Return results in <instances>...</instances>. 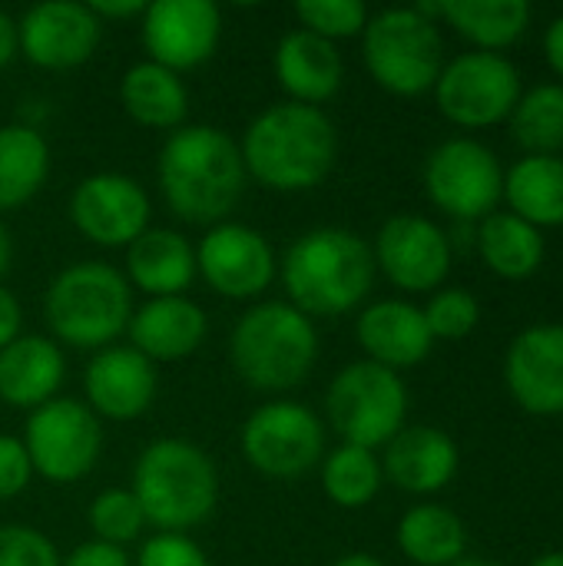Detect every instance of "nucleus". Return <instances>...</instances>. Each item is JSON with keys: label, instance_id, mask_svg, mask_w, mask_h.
I'll return each mask as SVG.
<instances>
[{"label": "nucleus", "instance_id": "nucleus-1", "mask_svg": "<svg viewBox=\"0 0 563 566\" xmlns=\"http://www.w3.org/2000/svg\"><path fill=\"white\" fill-rule=\"evenodd\" d=\"M156 176L169 209L196 226H219L246 189L242 153L216 126L176 129L159 153Z\"/></svg>", "mask_w": 563, "mask_h": 566}, {"label": "nucleus", "instance_id": "nucleus-2", "mask_svg": "<svg viewBox=\"0 0 563 566\" xmlns=\"http://www.w3.org/2000/svg\"><path fill=\"white\" fill-rule=\"evenodd\" d=\"M242 163L275 192L315 189L335 166L338 136L319 106L275 103L262 109L242 136Z\"/></svg>", "mask_w": 563, "mask_h": 566}, {"label": "nucleus", "instance_id": "nucleus-3", "mask_svg": "<svg viewBox=\"0 0 563 566\" xmlns=\"http://www.w3.org/2000/svg\"><path fill=\"white\" fill-rule=\"evenodd\" d=\"M282 282L302 315H345L372 292V245L338 226L312 229L289 245Z\"/></svg>", "mask_w": 563, "mask_h": 566}, {"label": "nucleus", "instance_id": "nucleus-4", "mask_svg": "<svg viewBox=\"0 0 563 566\" xmlns=\"http://www.w3.org/2000/svg\"><path fill=\"white\" fill-rule=\"evenodd\" d=\"M133 497L146 524L179 534L202 524L219 501V474L209 454L183 438L153 441L133 464Z\"/></svg>", "mask_w": 563, "mask_h": 566}, {"label": "nucleus", "instance_id": "nucleus-5", "mask_svg": "<svg viewBox=\"0 0 563 566\" xmlns=\"http://www.w3.org/2000/svg\"><path fill=\"white\" fill-rule=\"evenodd\" d=\"M229 355L252 388L289 391L312 371L319 335L312 318L289 302H262L239 318L229 338Z\"/></svg>", "mask_w": 563, "mask_h": 566}, {"label": "nucleus", "instance_id": "nucleus-6", "mask_svg": "<svg viewBox=\"0 0 563 566\" xmlns=\"http://www.w3.org/2000/svg\"><path fill=\"white\" fill-rule=\"evenodd\" d=\"M43 315L63 345L103 352L129 325L133 295L126 279L106 262H76L50 282Z\"/></svg>", "mask_w": 563, "mask_h": 566}, {"label": "nucleus", "instance_id": "nucleus-7", "mask_svg": "<svg viewBox=\"0 0 563 566\" xmlns=\"http://www.w3.org/2000/svg\"><path fill=\"white\" fill-rule=\"evenodd\" d=\"M362 56L375 83L395 96L435 90L445 66V40L438 23L415 7H392L368 17L362 30Z\"/></svg>", "mask_w": 563, "mask_h": 566}, {"label": "nucleus", "instance_id": "nucleus-8", "mask_svg": "<svg viewBox=\"0 0 563 566\" xmlns=\"http://www.w3.org/2000/svg\"><path fill=\"white\" fill-rule=\"evenodd\" d=\"M325 408L345 444L375 451L405 428L408 388L398 371L365 358L335 375Z\"/></svg>", "mask_w": 563, "mask_h": 566}, {"label": "nucleus", "instance_id": "nucleus-9", "mask_svg": "<svg viewBox=\"0 0 563 566\" xmlns=\"http://www.w3.org/2000/svg\"><path fill=\"white\" fill-rule=\"evenodd\" d=\"M438 109L468 129H484L511 116L521 99V73L504 53L471 50L441 66L435 83Z\"/></svg>", "mask_w": 563, "mask_h": 566}, {"label": "nucleus", "instance_id": "nucleus-10", "mask_svg": "<svg viewBox=\"0 0 563 566\" xmlns=\"http://www.w3.org/2000/svg\"><path fill=\"white\" fill-rule=\"evenodd\" d=\"M100 444L103 431L96 415L73 398H53L40 405L30 411L23 428L30 468L50 484H73L86 478L100 458Z\"/></svg>", "mask_w": 563, "mask_h": 566}, {"label": "nucleus", "instance_id": "nucleus-11", "mask_svg": "<svg viewBox=\"0 0 563 566\" xmlns=\"http://www.w3.org/2000/svg\"><path fill=\"white\" fill-rule=\"evenodd\" d=\"M425 189L428 199L458 222H481L504 196V169L484 143L458 136L428 156Z\"/></svg>", "mask_w": 563, "mask_h": 566}, {"label": "nucleus", "instance_id": "nucleus-12", "mask_svg": "<svg viewBox=\"0 0 563 566\" xmlns=\"http://www.w3.org/2000/svg\"><path fill=\"white\" fill-rule=\"evenodd\" d=\"M325 451V431L315 411L295 401H269L242 428V454L246 461L272 478L295 481L309 474Z\"/></svg>", "mask_w": 563, "mask_h": 566}, {"label": "nucleus", "instance_id": "nucleus-13", "mask_svg": "<svg viewBox=\"0 0 563 566\" xmlns=\"http://www.w3.org/2000/svg\"><path fill=\"white\" fill-rule=\"evenodd\" d=\"M375 269L405 292H435L451 269L448 232L425 216H392L375 239Z\"/></svg>", "mask_w": 563, "mask_h": 566}, {"label": "nucleus", "instance_id": "nucleus-14", "mask_svg": "<svg viewBox=\"0 0 563 566\" xmlns=\"http://www.w3.org/2000/svg\"><path fill=\"white\" fill-rule=\"evenodd\" d=\"M70 219L90 242L119 249L149 229V199L136 179L123 172H96L73 189Z\"/></svg>", "mask_w": 563, "mask_h": 566}, {"label": "nucleus", "instance_id": "nucleus-15", "mask_svg": "<svg viewBox=\"0 0 563 566\" xmlns=\"http://www.w3.org/2000/svg\"><path fill=\"white\" fill-rule=\"evenodd\" d=\"M222 36V13L209 0H156L143 10V43L153 63L179 73L206 63Z\"/></svg>", "mask_w": 563, "mask_h": 566}, {"label": "nucleus", "instance_id": "nucleus-16", "mask_svg": "<svg viewBox=\"0 0 563 566\" xmlns=\"http://www.w3.org/2000/svg\"><path fill=\"white\" fill-rule=\"evenodd\" d=\"M196 272L226 298H256L275 275V255L262 232L242 222H219L196 249Z\"/></svg>", "mask_w": 563, "mask_h": 566}, {"label": "nucleus", "instance_id": "nucleus-17", "mask_svg": "<svg viewBox=\"0 0 563 566\" xmlns=\"http://www.w3.org/2000/svg\"><path fill=\"white\" fill-rule=\"evenodd\" d=\"M103 23L86 3L46 0L23 13L17 27V43L33 66L70 70L93 56Z\"/></svg>", "mask_w": 563, "mask_h": 566}, {"label": "nucleus", "instance_id": "nucleus-18", "mask_svg": "<svg viewBox=\"0 0 563 566\" xmlns=\"http://www.w3.org/2000/svg\"><path fill=\"white\" fill-rule=\"evenodd\" d=\"M504 385L528 415H563V325L524 328L508 345Z\"/></svg>", "mask_w": 563, "mask_h": 566}, {"label": "nucleus", "instance_id": "nucleus-19", "mask_svg": "<svg viewBox=\"0 0 563 566\" xmlns=\"http://www.w3.org/2000/svg\"><path fill=\"white\" fill-rule=\"evenodd\" d=\"M86 398L96 415L133 421L156 398V368L136 348H103L86 365Z\"/></svg>", "mask_w": 563, "mask_h": 566}, {"label": "nucleus", "instance_id": "nucleus-20", "mask_svg": "<svg viewBox=\"0 0 563 566\" xmlns=\"http://www.w3.org/2000/svg\"><path fill=\"white\" fill-rule=\"evenodd\" d=\"M355 335L368 361L392 368V371L421 365L435 345L425 312L402 298H385V302L368 305L355 325Z\"/></svg>", "mask_w": 563, "mask_h": 566}, {"label": "nucleus", "instance_id": "nucleus-21", "mask_svg": "<svg viewBox=\"0 0 563 566\" xmlns=\"http://www.w3.org/2000/svg\"><path fill=\"white\" fill-rule=\"evenodd\" d=\"M385 448L382 474L408 494H435L448 488L461 464L458 444L431 424L402 428Z\"/></svg>", "mask_w": 563, "mask_h": 566}, {"label": "nucleus", "instance_id": "nucleus-22", "mask_svg": "<svg viewBox=\"0 0 563 566\" xmlns=\"http://www.w3.org/2000/svg\"><path fill=\"white\" fill-rule=\"evenodd\" d=\"M129 348L149 361H179L206 338V312L186 295L149 298L129 318Z\"/></svg>", "mask_w": 563, "mask_h": 566}, {"label": "nucleus", "instance_id": "nucleus-23", "mask_svg": "<svg viewBox=\"0 0 563 566\" xmlns=\"http://www.w3.org/2000/svg\"><path fill=\"white\" fill-rule=\"evenodd\" d=\"M63 352L43 335H20L0 348V398L10 408L37 411L63 385Z\"/></svg>", "mask_w": 563, "mask_h": 566}, {"label": "nucleus", "instance_id": "nucleus-24", "mask_svg": "<svg viewBox=\"0 0 563 566\" xmlns=\"http://www.w3.org/2000/svg\"><path fill=\"white\" fill-rule=\"evenodd\" d=\"M275 76L292 103H325L342 86V53L332 40L292 30L275 46Z\"/></svg>", "mask_w": 563, "mask_h": 566}, {"label": "nucleus", "instance_id": "nucleus-25", "mask_svg": "<svg viewBox=\"0 0 563 566\" xmlns=\"http://www.w3.org/2000/svg\"><path fill=\"white\" fill-rule=\"evenodd\" d=\"M126 272L129 282L153 298L183 295L196 279V252L189 239L173 229H146L126 245Z\"/></svg>", "mask_w": 563, "mask_h": 566}, {"label": "nucleus", "instance_id": "nucleus-26", "mask_svg": "<svg viewBox=\"0 0 563 566\" xmlns=\"http://www.w3.org/2000/svg\"><path fill=\"white\" fill-rule=\"evenodd\" d=\"M475 245L484 259V265L501 279H531L548 255V242L538 226L524 222L514 212H488L478 222Z\"/></svg>", "mask_w": 563, "mask_h": 566}, {"label": "nucleus", "instance_id": "nucleus-27", "mask_svg": "<svg viewBox=\"0 0 563 566\" xmlns=\"http://www.w3.org/2000/svg\"><path fill=\"white\" fill-rule=\"evenodd\" d=\"M123 109L149 129H176L189 113V96L179 73L146 60L126 70L119 86Z\"/></svg>", "mask_w": 563, "mask_h": 566}, {"label": "nucleus", "instance_id": "nucleus-28", "mask_svg": "<svg viewBox=\"0 0 563 566\" xmlns=\"http://www.w3.org/2000/svg\"><path fill=\"white\" fill-rule=\"evenodd\" d=\"M504 199L514 216L544 229L563 226V156H524L504 172Z\"/></svg>", "mask_w": 563, "mask_h": 566}, {"label": "nucleus", "instance_id": "nucleus-29", "mask_svg": "<svg viewBox=\"0 0 563 566\" xmlns=\"http://www.w3.org/2000/svg\"><path fill=\"white\" fill-rule=\"evenodd\" d=\"M398 547L418 566H455L465 560V521L441 504H418L398 524Z\"/></svg>", "mask_w": 563, "mask_h": 566}, {"label": "nucleus", "instance_id": "nucleus-30", "mask_svg": "<svg viewBox=\"0 0 563 566\" xmlns=\"http://www.w3.org/2000/svg\"><path fill=\"white\" fill-rule=\"evenodd\" d=\"M441 17L478 50L498 53L524 36L534 10L528 0H441Z\"/></svg>", "mask_w": 563, "mask_h": 566}, {"label": "nucleus", "instance_id": "nucleus-31", "mask_svg": "<svg viewBox=\"0 0 563 566\" xmlns=\"http://www.w3.org/2000/svg\"><path fill=\"white\" fill-rule=\"evenodd\" d=\"M50 172V146L30 126H0V212L30 202Z\"/></svg>", "mask_w": 563, "mask_h": 566}, {"label": "nucleus", "instance_id": "nucleus-32", "mask_svg": "<svg viewBox=\"0 0 563 566\" xmlns=\"http://www.w3.org/2000/svg\"><path fill=\"white\" fill-rule=\"evenodd\" d=\"M511 139L528 156H557L563 149V83H541L521 93L511 109Z\"/></svg>", "mask_w": 563, "mask_h": 566}, {"label": "nucleus", "instance_id": "nucleus-33", "mask_svg": "<svg viewBox=\"0 0 563 566\" xmlns=\"http://www.w3.org/2000/svg\"><path fill=\"white\" fill-rule=\"evenodd\" d=\"M382 481H385L382 461L368 448L342 444L322 464V488L345 511H358L372 504L375 494L382 491Z\"/></svg>", "mask_w": 563, "mask_h": 566}, {"label": "nucleus", "instance_id": "nucleus-34", "mask_svg": "<svg viewBox=\"0 0 563 566\" xmlns=\"http://www.w3.org/2000/svg\"><path fill=\"white\" fill-rule=\"evenodd\" d=\"M143 524H146V517H143V507L133 497V491L110 488V491L96 494V501L90 504V527L96 531V541L123 547L139 537Z\"/></svg>", "mask_w": 563, "mask_h": 566}, {"label": "nucleus", "instance_id": "nucleus-35", "mask_svg": "<svg viewBox=\"0 0 563 566\" xmlns=\"http://www.w3.org/2000/svg\"><path fill=\"white\" fill-rule=\"evenodd\" d=\"M295 17L302 20V30L335 43L365 30L368 7L362 0H302L295 3Z\"/></svg>", "mask_w": 563, "mask_h": 566}, {"label": "nucleus", "instance_id": "nucleus-36", "mask_svg": "<svg viewBox=\"0 0 563 566\" xmlns=\"http://www.w3.org/2000/svg\"><path fill=\"white\" fill-rule=\"evenodd\" d=\"M421 312L431 338H448V342L471 335L481 322V305L468 289H441L431 295V302Z\"/></svg>", "mask_w": 563, "mask_h": 566}, {"label": "nucleus", "instance_id": "nucleus-37", "mask_svg": "<svg viewBox=\"0 0 563 566\" xmlns=\"http://www.w3.org/2000/svg\"><path fill=\"white\" fill-rule=\"evenodd\" d=\"M0 566H60L56 547L33 527H0Z\"/></svg>", "mask_w": 563, "mask_h": 566}, {"label": "nucleus", "instance_id": "nucleus-38", "mask_svg": "<svg viewBox=\"0 0 563 566\" xmlns=\"http://www.w3.org/2000/svg\"><path fill=\"white\" fill-rule=\"evenodd\" d=\"M136 566H209V560L186 534H156L143 544Z\"/></svg>", "mask_w": 563, "mask_h": 566}, {"label": "nucleus", "instance_id": "nucleus-39", "mask_svg": "<svg viewBox=\"0 0 563 566\" xmlns=\"http://www.w3.org/2000/svg\"><path fill=\"white\" fill-rule=\"evenodd\" d=\"M30 474H33V468H30L23 441L0 434V501L17 497L30 484Z\"/></svg>", "mask_w": 563, "mask_h": 566}, {"label": "nucleus", "instance_id": "nucleus-40", "mask_svg": "<svg viewBox=\"0 0 563 566\" xmlns=\"http://www.w3.org/2000/svg\"><path fill=\"white\" fill-rule=\"evenodd\" d=\"M60 566H129V557L123 547L106 544V541H86L80 547L70 551L66 560H60Z\"/></svg>", "mask_w": 563, "mask_h": 566}, {"label": "nucleus", "instance_id": "nucleus-41", "mask_svg": "<svg viewBox=\"0 0 563 566\" xmlns=\"http://www.w3.org/2000/svg\"><path fill=\"white\" fill-rule=\"evenodd\" d=\"M93 10V17L103 23V20H129V17H139L146 10L143 0H93L86 3Z\"/></svg>", "mask_w": 563, "mask_h": 566}, {"label": "nucleus", "instance_id": "nucleus-42", "mask_svg": "<svg viewBox=\"0 0 563 566\" xmlns=\"http://www.w3.org/2000/svg\"><path fill=\"white\" fill-rule=\"evenodd\" d=\"M13 338H20V305L13 292L0 285V348H7Z\"/></svg>", "mask_w": 563, "mask_h": 566}, {"label": "nucleus", "instance_id": "nucleus-43", "mask_svg": "<svg viewBox=\"0 0 563 566\" xmlns=\"http://www.w3.org/2000/svg\"><path fill=\"white\" fill-rule=\"evenodd\" d=\"M544 56H548L551 70L563 80V13L548 23V33H544Z\"/></svg>", "mask_w": 563, "mask_h": 566}, {"label": "nucleus", "instance_id": "nucleus-44", "mask_svg": "<svg viewBox=\"0 0 563 566\" xmlns=\"http://www.w3.org/2000/svg\"><path fill=\"white\" fill-rule=\"evenodd\" d=\"M17 23L0 10V70L13 60V53H17Z\"/></svg>", "mask_w": 563, "mask_h": 566}, {"label": "nucleus", "instance_id": "nucleus-45", "mask_svg": "<svg viewBox=\"0 0 563 566\" xmlns=\"http://www.w3.org/2000/svg\"><path fill=\"white\" fill-rule=\"evenodd\" d=\"M10 255H13V245H10V232H7V226L0 222V279H3V272L10 269Z\"/></svg>", "mask_w": 563, "mask_h": 566}, {"label": "nucleus", "instance_id": "nucleus-46", "mask_svg": "<svg viewBox=\"0 0 563 566\" xmlns=\"http://www.w3.org/2000/svg\"><path fill=\"white\" fill-rule=\"evenodd\" d=\"M335 566H385L382 560H375V557H368V554H348V557H342Z\"/></svg>", "mask_w": 563, "mask_h": 566}, {"label": "nucleus", "instance_id": "nucleus-47", "mask_svg": "<svg viewBox=\"0 0 563 566\" xmlns=\"http://www.w3.org/2000/svg\"><path fill=\"white\" fill-rule=\"evenodd\" d=\"M531 566H563V551H548V554H541Z\"/></svg>", "mask_w": 563, "mask_h": 566}, {"label": "nucleus", "instance_id": "nucleus-48", "mask_svg": "<svg viewBox=\"0 0 563 566\" xmlns=\"http://www.w3.org/2000/svg\"><path fill=\"white\" fill-rule=\"evenodd\" d=\"M455 566H498V564H488V560H458Z\"/></svg>", "mask_w": 563, "mask_h": 566}]
</instances>
